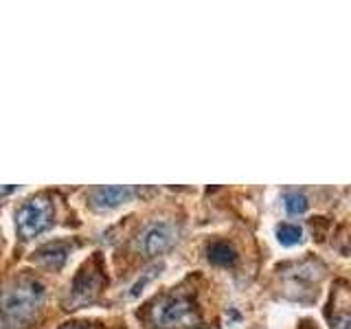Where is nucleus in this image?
<instances>
[{
  "label": "nucleus",
  "mask_w": 351,
  "mask_h": 329,
  "mask_svg": "<svg viewBox=\"0 0 351 329\" xmlns=\"http://www.w3.org/2000/svg\"><path fill=\"white\" fill-rule=\"evenodd\" d=\"M154 270H156V268H154ZM154 270H149V274H147V277L138 279V283H134V285H132V290H130V296H138V294L143 292V288H145V285H147V281H149V279H154V277H156V272H154Z\"/></svg>",
  "instance_id": "nucleus-10"
},
{
  "label": "nucleus",
  "mask_w": 351,
  "mask_h": 329,
  "mask_svg": "<svg viewBox=\"0 0 351 329\" xmlns=\"http://www.w3.org/2000/svg\"><path fill=\"white\" fill-rule=\"evenodd\" d=\"M283 202H285V211L290 215H301L307 211V197L301 191H288L283 195Z\"/></svg>",
  "instance_id": "nucleus-8"
},
{
  "label": "nucleus",
  "mask_w": 351,
  "mask_h": 329,
  "mask_svg": "<svg viewBox=\"0 0 351 329\" xmlns=\"http://www.w3.org/2000/svg\"><path fill=\"white\" fill-rule=\"evenodd\" d=\"M303 237V230L301 226L290 224V222H283L277 226V239L281 241L283 246H296Z\"/></svg>",
  "instance_id": "nucleus-7"
},
{
  "label": "nucleus",
  "mask_w": 351,
  "mask_h": 329,
  "mask_svg": "<svg viewBox=\"0 0 351 329\" xmlns=\"http://www.w3.org/2000/svg\"><path fill=\"white\" fill-rule=\"evenodd\" d=\"M208 259H211L215 266H230V263H235L237 252L233 246L226 244V241H213V244L208 246Z\"/></svg>",
  "instance_id": "nucleus-6"
},
{
  "label": "nucleus",
  "mask_w": 351,
  "mask_h": 329,
  "mask_svg": "<svg viewBox=\"0 0 351 329\" xmlns=\"http://www.w3.org/2000/svg\"><path fill=\"white\" fill-rule=\"evenodd\" d=\"M154 321L165 329H173V327L193 325L197 321V314H195L193 303L186 299V296L176 294V296L162 299L154 307Z\"/></svg>",
  "instance_id": "nucleus-2"
},
{
  "label": "nucleus",
  "mask_w": 351,
  "mask_h": 329,
  "mask_svg": "<svg viewBox=\"0 0 351 329\" xmlns=\"http://www.w3.org/2000/svg\"><path fill=\"white\" fill-rule=\"evenodd\" d=\"M53 222V208L49 204L47 197H36V200L27 202L25 206L18 211V230L22 237L33 239L40 233H44Z\"/></svg>",
  "instance_id": "nucleus-3"
},
{
  "label": "nucleus",
  "mask_w": 351,
  "mask_h": 329,
  "mask_svg": "<svg viewBox=\"0 0 351 329\" xmlns=\"http://www.w3.org/2000/svg\"><path fill=\"white\" fill-rule=\"evenodd\" d=\"M44 301V288L38 281L22 279L7 285L0 294V307L11 321H27L38 312V307Z\"/></svg>",
  "instance_id": "nucleus-1"
},
{
  "label": "nucleus",
  "mask_w": 351,
  "mask_h": 329,
  "mask_svg": "<svg viewBox=\"0 0 351 329\" xmlns=\"http://www.w3.org/2000/svg\"><path fill=\"white\" fill-rule=\"evenodd\" d=\"M64 329H82V327H75V325H69V327H64Z\"/></svg>",
  "instance_id": "nucleus-12"
},
{
  "label": "nucleus",
  "mask_w": 351,
  "mask_h": 329,
  "mask_svg": "<svg viewBox=\"0 0 351 329\" xmlns=\"http://www.w3.org/2000/svg\"><path fill=\"white\" fill-rule=\"evenodd\" d=\"M332 329H351V312L336 316L332 321Z\"/></svg>",
  "instance_id": "nucleus-11"
},
{
  "label": "nucleus",
  "mask_w": 351,
  "mask_h": 329,
  "mask_svg": "<svg viewBox=\"0 0 351 329\" xmlns=\"http://www.w3.org/2000/svg\"><path fill=\"white\" fill-rule=\"evenodd\" d=\"M38 263L44 268H49V270H55V268H60L62 266V261H64V250H42L38 252Z\"/></svg>",
  "instance_id": "nucleus-9"
},
{
  "label": "nucleus",
  "mask_w": 351,
  "mask_h": 329,
  "mask_svg": "<svg viewBox=\"0 0 351 329\" xmlns=\"http://www.w3.org/2000/svg\"><path fill=\"white\" fill-rule=\"evenodd\" d=\"M134 191L130 186H99L93 191V202L97 211H108V208H117L125 204Z\"/></svg>",
  "instance_id": "nucleus-5"
},
{
  "label": "nucleus",
  "mask_w": 351,
  "mask_h": 329,
  "mask_svg": "<svg viewBox=\"0 0 351 329\" xmlns=\"http://www.w3.org/2000/svg\"><path fill=\"white\" fill-rule=\"evenodd\" d=\"M176 241V230L169 222H152L138 237V248L145 255H160Z\"/></svg>",
  "instance_id": "nucleus-4"
}]
</instances>
